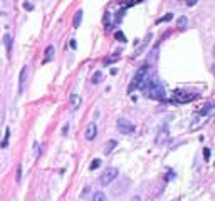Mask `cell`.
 Returning a JSON list of instances; mask_svg holds the SVG:
<instances>
[{"mask_svg": "<svg viewBox=\"0 0 215 201\" xmlns=\"http://www.w3.org/2000/svg\"><path fill=\"white\" fill-rule=\"evenodd\" d=\"M84 136H86L87 141H93L96 136H98V127H96V124L94 122H89L86 127V131H84Z\"/></svg>", "mask_w": 215, "mask_h": 201, "instance_id": "cell-6", "label": "cell"}, {"mask_svg": "<svg viewBox=\"0 0 215 201\" xmlns=\"http://www.w3.org/2000/svg\"><path fill=\"white\" fill-rule=\"evenodd\" d=\"M118 174H119L118 168H108V169H104L103 174L99 176V184H101V186H108V184H111V183L118 178Z\"/></svg>", "mask_w": 215, "mask_h": 201, "instance_id": "cell-2", "label": "cell"}, {"mask_svg": "<svg viewBox=\"0 0 215 201\" xmlns=\"http://www.w3.org/2000/svg\"><path fill=\"white\" fill-rule=\"evenodd\" d=\"M93 201H106V194L103 191H96L93 194Z\"/></svg>", "mask_w": 215, "mask_h": 201, "instance_id": "cell-15", "label": "cell"}, {"mask_svg": "<svg viewBox=\"0 0 215 201\" xmlns=\"http://www.w3.org/2000/svg\"><path fill=\"white\" fill-rule=\"evenodd\" d=\"M71 47H72V49H76V47H77V42H76V39L71 40Z\"/></svg>", "mask_w": 215, "mask_h": 201, "instance_id": "cell-29", "label": "cell"}, {"mask_svg": "<svg viewBox=\"0 0 215 201\" xmlns=\"http://www.w3.org/2000/svg\"><path fill=\"white\" fill-rule=\"evenodd\" d=\"M212 104H210V102H208V104H205V106H203V109H202L200 111V116H205V114H208L210 112V111H212Z\"/></svg>", "mask_w": 215, "mask_h": 201, "instance_id": "cell-17", "label": "cell"}, {"mask_svg": "<svg viewBox=\"0 0 215 201\" xmlns=\"http://www.w3.org/2000/svg\"><path fill=\"white\" fill-rule=\"evenodd\" d=\"M81 102H82V100H81L79 94H76V92L71 94V97H69V107H71V111H77L81 107Z\"/></svg>", "mask_w": 215, "mask_h": 201, "instance_id": "cell-7", "label": "cell"}, {"mask_svg": "<svg viewBox=\"0 0 215 201\" xmlns=\"http://www.w3.org/2000/svg\"><path fill=\"white\" fill-rule=\"evenodd\" d=\"M203 156H205V161L210 159V149H208V147H205V149H203Z\"/></svg>", "mask_w": 215, "mask_h": 201, "instance_id": "cell-23", "label": "cell"}, {"mask_svg": "<svg viewBox=\"0 0 215 201\" xmlns=\"http://www.w3.org/2000/svg\"><path fill=\"white\" fill-rule=\"evenodd\" d=\"M24 8H25V10H32L34 5L32 3H29V2H25V3H24Z\"/></svg>", "mask_w": 215, "mask_h": 201, "instance_id": "cell-27", "label": "cell"}, {"mask_svg": "<svg viewBox=\"0 0 215 201\" xmlns=\"http://www.w3.org/2000/svg\"><path fill=\"white\" fill-rule=\"evenodd\" d=\"M176 24H178V27H187V24H188V20H187V17H180V19L176 20Z\"/></svg>", "mask_w": 215, "mask_h": 201, "instance_id": "cell-21", "label": "cell"}, {"mask_svg": "<svg viewBox=\"0 0 215 201\" xmlns=\"http://www.w3.org/2000/svg\"><path fill=\"white\" fill-rule=\"evenodd\" d=\"M123 13H124V10H121V12H118V15H116V20L123 19Z\"/></svg>", "mask_w": 215, "mask_h": 201, "instance_id": "cell-28", "label": "cell"}, {"mask_svg": "<svg viewBox=\"0 0 215 201\" xmlns=\"http://www.w3.org/2000/svg\"><path fill=\"white\" fill-rule=\"evenodd\" d=\"M167 137H168V129H167V126H163V131L160 129V136H158L156 142H163V141H167Z\"/></svg>", "mask_w": 215, "mask_h": 201, "instance_id": "cell-14", "label": "cell"}, {"mask_svg": "<svg viewBox=\"0 0 215 201\" xmlns=\"http://www.w3.org/2000/svg\"><path fill=\"white\" fill-rule=\"evenodd\" d=\"M99 166H101V159H94L93 163L89 164V169H91V171H94V169H98Z\"/></svg>", "mask_w": 215, "mask_h": 201, "instance_id": "cell-19", "label": "cell"}, {"mask_svg": "<svg viewBox=\"0 0 215 201\" xmlns=\"http://www.w3.org/2000/svg\"><path fill=\"white\" fill-rule=\"evenodd\" d=\"M101 80H103V72H101V70H96V72L93 74V77H91V82H93V84H99Z\"/></svg>", "mask_w": 215, "mask_h": 201, "instance_id": "cell-13", "label": "cell"}, {"mask_svg": "<svg viewBox=\"0 0 215 201\" xmlns=\"http://www.w3.org/2000/svg\"><path fill=\"white\" fill-rule=\"evenodd\" d=\"M193 99H197V96H188L187 92H181V91H176L175 92V96H173V100L175 102H180V104H185V102H190V100H193Z\"/></svg>", "mask_w": 215, "mask_h": 201, "instance_id": "cell-5", "label": "cell"}, {"mask_svg": "<svg viewBox=\"0 0 215 201\" xmlns=\"http://www.w3.org/2000/svg\"><path fill=\"white\" fill-rule=\"evenodd\" d=\"M133 201H141V198H140V196H134V198H133Z\"/></svg>", "mask_w": 215, "mask_h": 201, "instance_id": "cell-30", "label": "cell"}, {"mask_svg": "<svg viewBox=\"0 0 215 201\" xmlns=\"http://www.w3.org/2000/svg\"><path fill=\"white\" fill-rule=\"evenodd\" d=\"M4 42H5V49H7V57L10 59V55H12V37H10V34L4 35Z\"/></svg>", "mask_w": 215, "mask_h": 201, "instance_id": "cell-10", "label": "cell"}, {"mask_svg": "<svg viewBox=\"0 0 215 201\" xmlns=\"http://www.w3.org/2000/svg\"><path fill=\"white\" fill-rule=\"evenodd\" d=\"M114 37H116V40H119V42H123V44L126 42V37H124V34L123 32H116L114 34Z\"/></svg>", "mask_w": 215, "mask_h": 201, "instance_id": "cell-22", "label": "cell"}, {"mask_svg": "<svg viewBox=\"0 0 215 201\" xmlns=\"http://www.w3.org/2000/svg\"><path fill=\"white\" fill-rule=\"evenodd\" d=\"M116 144H118V142H116L114 139L108 141V142H106V147H104V154H111V153H113V149L116 147Z\"/></svg>", "mask_w": 215, "mask_h": 201, "instance_id": "cell-12", "label": "cell"}, {"mask_svg": "<svg viewBox=\"0 0 215 201\" xmlns=\"http://www.w3.org/2000/svg\"><path fill=\"white\" fill-rule=\"evenodd\" d=\"M81 22H82V10H77L74 13V20H72V27L74 29H79Z\"/></svg>", "mask_w": 215, "mask_h": 201, "instance_id": "cell-11", "label": "cell"}, {"mask_svg": "<svg viewBox=\"0 0 215 201\" xmlns=\"http://www.w3.org/2000/svg\"><path fill=\"white\" fill-rule=\"evenodd\" d=\"M25 80H27V66H24L22 70H20V77H19V94H24Z\"/></svg>", "mask_w": 215, "mask_h": 201, "instance_id": "cell-8", "label": "cell"}, {"mask_svg": "<svg viewBox=\"0 0 215 201\" xmlns=\"http://www.w3.org/2000/svg\"><path fill=\"white\" fill-rule=\"evenodd\" d=\"M173 19V13H167L165 17H161V19L156 20V24H161V22H168V20H171Z\"/></svg>", "mask_w": 215, "mask_h": 201, "instance_id": "cell-20", "label": "cell"}, {"mask_svg": "<svg viewBox=\"0 0 215 201\" xmlns=\"http://www.w3.org/2000/svg\"><path fill=\"white\" fill-rule=\"evenodd\" d=\"M116 127H118V131H121V134H133L134 133V124L131 122V121L128 119H118V122H116Z\"/></svg>", "mask_w": 215, "mask_h": 201, "instance_id": "cell-4", "label": "cell"}, {"mask_svg": "<svg viewBox=\"0 0 215 201\" xmlns=\"http://www.w3.org/2000/svg\"><path fill=\"white\" fill-rule=\"evenodd\" d=\"M46 55H44V64H47V62H51V60L54 59V54H56V49H54V45H47L46 49Z\"/></svg>", "mask_w": 215, "mask_h": 201, "instance_id": "cell-9", "label": "cell"}, {"mask_svg": "<svg viewBox=\"0 0 215 201\" xmlns=\"http://www.w3.org/2000/svg\"><path fill=\"white\" fill-rule=\"evenodd\" d=\"M148 72H150V67H148V66L140 67V69L136 70V74H134L133 82H131V86H129V91H131V89H138V87L141 86V82L148 77Z\"/></svg>", "mask_w": 215, "mask_h": 201, "instance_id": "cell-3", "label": "cell"}, {"mask_svg": "<svg viewBox=\"0 0 215 201\" xmlns=\"http://www.w3.org/2000/svg\"><path fill=\"white\" fill-rule=\"evenodd\" d=\"M138 89H141V91L145 92V96L150 97V99L163 100L165 97H167L165 89H163V86H161V82L158 80L156 75H153V77H146V79L141 82V86L138 87Z\"/></svg>", "mask_w": 215, "mask_h": 201, "instance_id": "cell-1", "label": "cell"}, {"mask_svg": "<svg viewBox=\"0 0 215 201\" xmlns=\"http://www.w3.org/2000/svg\"><path fill=\"white\" fill-rule=\"evenodd\" d=\"M67 133H69V124H64L62 126V136H67Z\"/></svg>", "mask_w": 215, "mask_h": 201, "instance_id": "cell-25", "label": "cell"}, {"mask_svg": "<svg viewBox=\"0 0 215 201\" xmlns=\"http://www.w3.org/2000/svg\"><path fill=\"white\" fill-rule=\"evenodd\" d=\"M197 3H198V0H187L188 7H193V5H197Z\"/></svg>", "mask_w": 215, "mask_h": 201, "instance_id": "cell-26", "label": "cell"}, {"mask_svg": "<svg viewBox=\"0 0 215 201\" xmlns=\"http://www.w3.org/2000/svg\"><path fill=\"white\" fill-rule=\"evenodd\" d=\"M8 137H10V129L7 127V129H5V137H4V141H2L0 147H7V144H8Z\"/></svg>", "mask_w": 215, "mask_h": 201, "instance_id": "cell-16", "label": "cell"}, {"mask_svg": "<svg viewBox=\"0 0 215 201\" xmlns=\"http://www.w3.org/2000/svg\"><path fill=\"white\" fill-rule=\"evenodd\" d=\"M15 181L20 183L22 181V164H17V174H15Z\"/></svg>", "mask_w": 215, "mask_h": 201, "instance_id": "cell-18", "label": "cell"}, {"mask_svg": "<svg viewBox=\"0 0 215 201\" xmlns=\"http://www.w3.org/2000/svg\"><path fill=\"white\" fill-rule=\"evenodd\" d=\"M118 59H119V54H116V55H113V57H109L106 62H108V64H111V62H114V60H118Z\"/></svg>", "mask_w": 215, "mask_h": 201, "instance_id": "cell-24", "label": "cell"}]
</instances>
